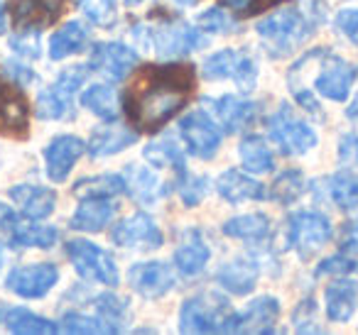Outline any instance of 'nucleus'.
<instances>
[{"instance_id": "f257e3e1", "label": "nucleus", "mask_w": 358, "mask_h": 335, "mask_svg": "<svg viewBox=\"0 0 358 335\" xmlns=\"http://www.w3.org/2000/svg\"><path fill=\"white\" fill-rule=\"evenodd\" d=\"M196 71L189 64H157L138 71L125 94L123 108L143 133L162 130L192 100Z\"/></svg>"}, {"instance_id": "f03ea898", "label": "nucleus", "mask_w": 358, "mask_h": 335, "mask_svg": "<svg viewBox=\"0 0 358 335\" xmlns=\"http://www.w3.org/2000/svg\"><path fill=\"white\" fill-rule=\"evenodd\" d=\"M130 37L135 47L155 57H162V59L187 57L206 45V37L199 27L187 25L185 20L174 15H162V13H155L150 15V20L130 27Z\"/></svg>"}, {"instance_id": "7ed1b4c3", "label": "nucleus", "mask_w": 358, "mask_h": 335, "mask_svg": "<svg viewBox=\"0 0 358 335\" xmlns=\"http://www.w3.org/2000/svg\"><path fill=\"white\" fill-rule=\"evenodd\" d=\"M317 27L319 25L302 10V6H297L270 13L255 25V32H258L268 54L280 59V57H287L294 50H299L317 32Z\"/></svg>"}, {"instance_id": "20e7f679", "label": "nucleus", "mask_w": 358, "mask_h": 335, "mask_svg": "<svg viewBox=\"0 0 358 335\" xmlns=\"http://www.w3.org/2000/svg\"><path fill=\"white\" fill-rule=\"evenodd\" d=\"M241 313L216 291H201L182 304L179 308V330L182 333H238Z\"/></svg>"}, {"instance_id": "39448f33", "label": "nucleus", "mask_w": 358, "mask_h": 335, "mask_svg": "<svg viewBox=\"0 0 358 335\" xmlns=\"http://www.w3.org/2000/svg\"><path fill=\"white\" fill-rule=\"evenodd\" d=\"M206 81H234L241 94H250L258 84V64L243 50H219L201 61Z\"/></svg>"}, {"instance_id": "423d86ee", "label": "nucleus", "mask_w": 358, "mask_h": 335, "mask_svg": "<svg viewBox=\"0 0 358 335\" xmlns=\"http://www.w3.org/2000/svg\"><path fill=\"white\" fill-rule=\"evenodd\" d=\"M317 74H314V91L334 103H343L351 96V89L358 79V69L329 50H312Z\"/></svg>"}, {"instance_id": "0eeeda50", "label": "nucleus", "mask_w": 358, "mask_h": 335, "mask_svg": "<svg viewBox=\"0 0 358 335\" xmlns=\"http://www.w3.org/2000/svg\"><path fill=\"white\" fill-rule=\"evenodd\" d=\"M268 135L285 157H299L317 147V133L289 105H280L268 118Z\"/></svg>"}, {"instance_id": "6e6552de", "label": "nucleus", "mask_w": 358, "mask_h": 335, "mask_svg": "<svg viewBox=\"0 0 358 335\" xmlns=\"http://www.w3.org/2000/svg\"><path fill=\"white\" fill-rule=\"evenodd\" d=\"M287 245L297 252L302 260L317 255L334 235L331 221L319 211H297L287 218Z\"/></svg>"}, {"instance_id": "1a4fd4ad", "label": "nucleus", "mask_w": 358, "mask_h": 335, "mask_svg": "<svg viewBox=\"0 0 358 335\" xmlns=\"http://www.w3.org/2000/svg\"><path fill=\"white\" fill-rule=\"evenodd\" d=\"M64 250L81 279L94 281V284H103V286L118 284V279H120L118 265H115V260L103 247L94 245V242H89V240H69Z\"/></svg>"}, {"instance_id": "9d476101", "label": "nucleus", "mask_w": 358, "mask_h": 335, "mask_svg": "<svg viewBox=\"0 0 358 335\" xmlns=\"http://www.w3.org/2000/svg\"><path fill=\"white\" fill-rule=\"evenodd\" d=\"M179 140L185 142L187 152H189L192 157L209 162V159H214L216 154H219V147H221L219 123H216L206 110L196 108L179 120Z\"/></svg>"}, {"instance_id": "9b49d317", "label": "nucleus", "mask_w": 358, "mask_h": 335, "mask_svg": "<svg viewBox=\"0 0 358 335\" xmlns=\"http://www.w3.org/2000/svg\"><path fill=\"white\" fill-rule=\"evenodd\" d=\"M0 135L25 140L30 135V105L20 86L0 74Z\"/></svg>"}, {"instance_id": "f8f14e48", "label": "nucleus", "mask_w": 358, "mask_h": 335, "mask_svg": "<svg viewBox=\"0 0 358 335\" xmlns=\"http://www.w3.org/2000/svg\"><path fill=\"white\" fill-rule=\"evenodd\" d=\"M59 281V267L52 262H37V265L15 267L8 274L6 286L20 299H45Z\"/></svg>"}, {"instance_id": "ddd939ff", "label": "nucleus", "mask_w": 358, "mask_h": 335, "mask_svg": "<svg viewBox=\"0 0 358 335\" xmlns=\"http://www.w3.org/2000/svg\"><path fill=\"white\" fill-rule=\"evenodd\" d=\"M106 81L120 84L138 66V52L123 42H96L91 47V64Z\"/></svg>"}, {"instance_id": "4468645a", "label": "nucleus", "mask_w": 358, "mask_h": 335, "mask_svg": "<svg viewBox=\"0 0 358 335\" xmlns=\"http://www.w3.org/2000/svg\"><path fill=\"white\" fill-rule=\"evenodd\" d=\"M110 240L120 247H130V250H157V247H162L164 235L155 223V218H150L148 213H133V216L115 223Z\"/></svg>"}, {"instance_id": "2eb2a0df", "label": "nucleus", "mask_w": 358, "mask_h": 335, "mask_svg": "<svg viewBox=\"0 0 358 335\" xmlns=\"http://www.w3.org/2000/svg\"><path fill=\"white\" fill-rule=\"evenodd\" d=\"M69 0H13L10 17L17 30H47L66 10Z\"/></svg>"}, {"instance_id": "dca6fc26", "label": "nucleus", "mask_w": 358, "mask_h": 335, "mask_svg": "<svg viewBox=\"0 0 358 335\" xmlns=\"http://www.w3.org/2000/svg\"><path fill=\"white\" fill-rule=\"evenodd\" d=\"M128 284L143 299H162L174 289V271L164 262H138L128 269Z\"/></svg>"}, {"instance_id": "f3484780", "label": "nucleus", "mask_w": 358, "mask_h": 335, "mask_svg": "<svg viewBox=\"0 0 358 335\" xmlns=\"http://www.w3.org/2000/svg\"><path fill=\"white\" fill-rule=\"evenodd\" d=\"M86 152V142L76 135H57L45 149V167L47 177L55 184H62L69 179L71 169L76 167L79 157Z\"/></svg>"}, {"instance_id": "a211bd4d", "label": "nucleus", "mask_w": 358, "mask_h": 335, "mask_svg": "<svg viewBox=\"0 0 358 335\" xmlns=\"http://www.w3.org/2000/svg\"><path fill=\"white\" fill-rule=\"evenodd\" d=\"M211 260V247L206 242L204 232L196 230V228H189V230L182 235L179 240V247L174 250V267L182 276L187 279H194L201 271L206 269Z\"/></svg>"}, {"instance_id": "6ab92c4d", "label": "nucleus", "mask_w": 358, "mask_h": 335, "mask_svg": "<svg viewBox=\"0 0 358 335\" xmlns=\"http://www.w3.org/2000/svg\"><path fill=\"white\" fill-rule=\"evenodd\" d=\"M214 113L226 133H241V130L250 128L258 120L260 105L255 100H245L241 96L229 94L214 100Z\"/></svg>"}, {"instance_id": "aec40b11", "label": "nucleus", "mask_w": 358, "mask_h": 335, "mask_svg": "<svg viewBox=\"0 0 358 335\" xmlns=\"http://www.w3.org/2000/svg\"><path fill=\"white\" fill-rule=\"evenodd\" d=\"M10 198L20 206L22 216L30 221H45L57 208V191L40 184H17L10 188Z\"/></svg>"}, {"instance_id": "412c9836", "label": "nucleus", "mask_w": 358, "mask_h": 335, "mask_svg": "<svg viewBox=\"0 0 358 335\" xmlns=\"http://www.w3.org/2000/svg\"><path fill=\"white\" fill-rule=\"evenodd\" d=\"M123 177H125V193H130V198L143 203V206H150V203L159 201V198L169 191V184L162 181L150 167L128 164Z\"/></svg>"}, {"instance_id": "4be33fe9", "label": "nucleus", "mask_w": 358, "mask_h": 335, "mask_svg": "<svg viewBox=\"0 0 358 335\" xmlns=\"http://www.w3.org/2000/svg\"><path fill=\"white\" fill-rule=\"evenodd\" d=\"M216 193L224 198L226 203H245V201H263L265 186L255 181L253 177L238 172V169H226L219 179H216Z\"/></svg>"}, {"instance_id": "5701e85b", "label": "nucleus", "mask_w": 358, "mask_h": 335, "mask_svg": "<svg viewBox=\"0 0 358 335\" xmlns=\"http://www.w3.org/2000/svg\"><path fill=\"white\" fill-rule=\"evenodd\" d=\"M324 304L327 315L334 323H346L358 308V281L353 279H336L324 289Z\"/></svg>"}, {"instance_id": "b1692460", "label": "nucleus", "mask_w": 358, "mask_h": 335, "mask_svg": "<svg viewBox=\"0 0 358 335\" xmlns=\"http://www.w3.org/2000/svg\"><path fill=\"white\" fill-rule=\"evenodd\" d=\"M260 267L255 260H245V257H238V260H231L216 271V281L221 284V289H226L234 296H245L255 289V281H258Z\"/></svg>"}, {"instance_id": "393cba45", "label": "nucleus", "mask_w": 358, "mask_h": 335, "mask_svg": "<svg viewBox=\"0 0 358 335\" xmlns=\"http://www.w3.org/2000/svg\"><path fill=\"white\" fill-rule=\"evenodd\" d=\"M118 206L113 198H81L79 208L71 216V228L81 232H101L113 221Z\"/></svg>"}, {"instance_id": "a878e982", "label": "nucleus", "mask_w": 358, "mask_h": 335, "mask_svg": "<svg viewBox=\"0 0 358 335\" xmlns=\"http://www.w3.org/2000/svg\"><path fill=\"white\" fill-rule=\"evenodd\" d=\"M280 318V301L275 296H258L241 313L238 333H273Z\"/></svg>"}, {"instance_id": "bb28decb", "label": "nucleus", "mask_w": 358, "mask_h": 335, "mask_svg": "<svg viewBox=\"0 0 358 335\" xmlns=\"http://www.w3.org/2000/svg\"><path fill=\"white\" fill-rule=\"evenodd\" d=\"M317 196L327 198L336 208H356L358 206V174L353 172H338L327 177L324 181H317Z\"/></svg>"}, {"instance_id": "cd10ccee", "label": "nucleus", "mask_w": 358, "mask_h": 335, "mask_svg": "<svg viewBox=\"0 0 358 335\" xmlns=\"http://www.w3.org/2000/svg\"><path fill=\"white\" fill-rule=\"evenodd\" d=\"M135 142H138V130L123 128V125H108V128L94 130L86 149L91 157H113V154L133 147Z\"/></svg>"}, {"instance_id": "c85d7f7f", "label": "nucleus", "mask_w": 358, "mask_h": 335, "mask_svg": "<svg viewBox=\"0 0 358 335\" xmlns=\"http://www.w3.org/2000/svg\"><path fill=\"white\" fill-rule=\"evenodd\" d=\"M0 323L10 333L20 335H52L59 330V325L52 323L45 315H37L27 308H8L3 301H0Z\"/></svg>"}, {"instance_id": "c756f323", "label": "nucleus", "mask_w": 358, "mask_h": 335, "mask_svg": "<svg viewBox=\"0 0 358 335\" xmlns=\"http://www.w3.org/2000/svg\"><path fill=\"white\" fill-rule=\"evenodd\" d=\"M221 230H224L226 237L260 245V242L268 240L270 232H273V223H270V218L265 216V213H245V216L229 218Z\"/></svg>"}, {"instance_id": "7c9ffc66", "label": "nucleus", "mask_w": 358, "mask_h": 335, "mask_svg": "<svg viewBox=\"0 0 358 335\" xmlns=\"http://www.w3.org/2000/svg\"><path fill=\"white\" fill-rule=\"evenodd\" d=\"M89 42H91V35L84 27V22H79V20L66 22L64 27H59V30L50 37V59L52 61L69 59V57L84 52L86 47H89Z\"/></svg>"}, {"instance_id": "2f4dec72", "label": "nucleus", "mask_w": 358, "mask_h": 335, "mask_svg": "<svg viewBox=\"0 0 358 335\" xmlns=\"http://www.w3.org/2000/svg\"><path fill=\"white\" fill-rule=\"evenodd\" d=\"M69 91H64L59 84H52L47 89L40 91L37 96V103H35V115L40 120H71L76 113L74 108V100H71Z\"/></svg>"}, {"instance_id": "473e14b6", "label": "nucleus", "mask_w": 358, "mask_h": 335, "mask_svg": "<svg viewBox=\"0 0 358 335\" xmlns=\"http://www.w3.org/2000/svg\"><path fill=\"white\" fill-rule=\"evenodd\" d=\"M81 105L86 110L96 115V118L106 120V123H113V120L120 118V110H123V103H120L118 91L110 84H94L81 94Z\"/></svg>"}, {"instance_id": "72a5a7b5", "label": "nucleus", "mask_w": 358, "mask_h": 335, "mask_svg": "<svg viewBox=\"0 0 358 335\" xmlns=\"http://www.w3.org/2000/svg\"><path fill=\"white\" fill-rule=\"evenodd\" d=\"M241 162H243L245 172L250 174H268L273 172L275 167V157H273V149L268 147L260 135H248V137L241 140Z\"/></svg>"}, {"instance_id": "f704fd0d", "label": "nucleus", "mask_w": 358, "mask_h": 335, "mask_svg": "<svg viewBox=\"0 0 358 335\" xmlns=\"http://www.w3.org/2000/svg\"><path fill=\"white\" fill-rule=\"evenodd\" d=\"M125 193L123 174H99V177H84L74 184V196L79 198H115Z\"/></svg>"}, {"instance_id": "c9c22d12", "label": "nucleus", "mask_w": 358, "mask_h": 335, "mask_svg": "<svg viewBox=\"0 0 358 335\" xmlns=\"http://www.w3.org/2000/svg\"><path fill=\"white\" fill-rule=\"evenodd\" d=\"M59 240V230L52 225H37V223H27V225H15V230L10 232V245L20 247V250H50L52 245H57Z\"/></svg>"}, {"instance_id": "e433bc0d", "label": "nucleus", "mask_w": 358, "mask_h": 335, "mask_svg": "<svg viewBox=\"0 0 358 335\" xmlns=\"http://www.w3.org/2000/svg\"><path fill=\"white\" fill-rule=\"evenodd\" d=\"M145 159L155 169H174L177 174H185V154H182V147L172 137L150 142L145 147Z\"/></svg>"}, {"instance_id": "4c0bfd02", "label": "nucleus", "mask_w": 358, "mask_h": 335, "mask_svg": "<svg viewBox=\"0 0 358 335\" xmlns=\"http://www.w3.org/2000/svg\"><path fill=\"white\" fill-rule=\"evenodd\" d=\"M307 191V179L299 169H287V172L278 174V179L270 186L268 196L273 198L275 203H282V206H289V203L297 201L302 193Z\"/></svg>"}, {"instance_id": "58836bf2", "label": "nucleus", "mask_w": 358, "mask_h": 335, "mask_svg": "<svg viewBox=\"0 0 358 335\" xmlns=\"http://www.w3.org/2000/svg\"><path fill=\"white\" fill-rule=\"evenodd\" d=\"M79 10L91 25L101 27V30H110L118 20V3L115 0H76Z\"/></svg>"}, {"instance_id": "ea45409f", "label": "nucleus", "mask_w": 358, "mask_h": 335, "mask_svg": "<svg viewBox=\"0 0 358 335\" xmlns=\"http://www.w3.org/2000/svg\"><path fill=\"white\" fill-rule=\"evenodd\" d=\"M59 330H64V333H118V330L113 328V325L106 323L101 315H86V313H76V311H71V313H64L59 318Z\"/></svg>"}, {"instance_id": "a19ab883", "label": "nucleus", "mask_w": 358, "mask_h": 335, "mask_svg": "<svg viewBox=\"0 0 358 335\" xmlns=\"http://www.w3.org/2000/svg\"><path fill=\"white\" fill-rule=\"evenodd\" d=\"M196 27L209 35H229L236 30V15L226 6H214L196 17Z\"/></svg>"}, {"instance_id": "79ce46f5", "label": "nucleus", "mask_w": 358, "mask_h": 335, "mask_svg": "<svg viewBox=\"0 0 358 335\" xmlns=\"http://www.w3.org/2000/svg\"><path fill=\"white\" fill-rule=\"evenodd\" d=\"M177 193H179V201L185 203L187 208H194L199 206L201 201L206 198L209 193V179L201 177V174H179L177 179Z\"/></svg>"}, {"instance_id": "37998d69", "label": "nucleus", "mask_w": 358, "mask_h": 335, "mask_svg": "<svg viewBox=\"0 0 358 335\" xmlns=\"http://www.w3.org/2000/svg\"><path fill=\"white\" fill-rule=\"evenodd\" d=\"M94 306L96 313L115 330H120V323H125V318H128V301L118 294H99L94 299Z\"/></svg>"}, {"instance_id": "c03bdc74", "label": "nucleus", "mask_w": 358, "mask_h": 335, "mask_svg": "<svg viewBox=\"0 0 358 335\" xmlns=\"http://www.w3.org/2000/svg\"><path fill=\"white\" fill-rule=\"evenodd\" d=\"M317 301L314 299H304L297 304V308L292 311V325L297 333H319V325H317Z\"/></svg>"}, {"instance_id": "a18cd8bd", "label": "nucleus", "mask_w": 358, "mask_h": 335, "mask_svg": "<svg viewBox=\"0 0 358 335\" xmlns=\"http://www.w3.org/2000/svg\"><path fill=\"white\" fill-rule=\"evenodd\" d=\"M10 50L22 59H40V32L17 30V35L10 37Z\"/></svg>"}, {"instance_id": "49530a36", "label": "nucleus", "mask_w": 358, "mask_h": 335, "mask_svg": "<svg viewBox=\"0 0 358 335\" xmlns=\"http://www.w3.org/2000/svg\"><path fill=\"white\" fill-rule=\"evenodd\" d=\"M356 269H358V260L341 250L338 255L327 257V260L317 267V276H329V274L343 276V274H348V271H356Z\"/></svg>"}, {"instance_id": "de8ad7c7", "label": "nucleus", "mask_w": 358, "mask_h": 335, "mask_svg": "<svg viewBox=\"0 0 358 335\" xmlns=\"http://www.w3.org/2000/svg\"><path fill=\"white\" fill-rule=\"evenodd\" d=\"M280 3H285V0H221V6L229 8L234 15H258V13L263 10H270V8L280 6Z\"/></svg>"}, {"instance_id": "09e8293b", "label": "nucleus", "mask_w": 358, "mask_h": 335, "mask_svg": "<svg viewBox=\"0 0 358 335\" xmlns=\"http://www.w3.org/2000/svg\"><path fill=\"white\" fill-rule=\"evenodd\" d=\"M86 79H89V66H86V64L66 66V69L57 76V84H59L64 91H69V94H76V91L86 84Z\"/></svg>"}, {"instance_id": "8fccbe9b", "label": "nucleus", "mask_w": 358, "mask_h": 335, "mask_svg": "<svg viewBox=\"0 0 358 335\" xmlns=\"http://www.w3.org/2000/svg\"><path fill=\"white\" fill-rule=\"evenodd\" d=\"M334 27L346 37L348 42L358 47V8H346L336 15L334 20Z\"/></svg>"}, {"instance_id": "3c124183", "label": "nucleus", "mask_w": 358, "mask_h": 335, "mask_svg": "<svg viewBox=\"0 0 358 335\" xmlns=\"http://www.w3.org/2000/svg\"><path fill=\"white\" fill-rule=\"evenodd\" d=\"M3 76L10 79L13 84H17L20 89H25V86H30L32 81H35V71H32L30 66L20 64V61H15V59L3 61Z\"/></svg>"}, {"instance_id": "603ef678", "label": "nucleus", "mask_w": 358, "mask_h": 335, "mask_svg": "<svg viewBox=\"0 0 358 335\" xmlns=\"http://www.w3.org/2000/svg\"><path fill=\"white\" fill-rule=\"evenodd\" d=\"M338 162L343 167H358V135L348 133L338 140Z\"/></svg>"}, {"instance_id": "864d4df0", "label": "nucleus", "mask_w": 358, "mask_h": 335, "mask_svg": "<svg viewBox=\"0 0 358 335\" xmlns=\"http://www.w3.org/2000/svg\"><path fill=\"white\" fill-rule=\"evenodd\" d=\"M13 221H15V213H13V208L0 201V230H3L6 225H10Z\"/></svg>"}, {"instance_id": "5fc2aeb1", "label": "nucleus", "mask_w": 358, "mask_h": 335, "mask_svg": "<svg viewBox=\"0 0 358 335\" xmlns=\"http://www.w3.org/2000/svg\"><path fill=\"white\" fill-rule=\"evenodd\" d=\"M8 30V10H6V3L0 0V35H6Z\"/></svg>"}, {"instance_id": "6e6d98bb", "label": "nucleus", "mask_w": 358, "mask_h": 335, "mask_svg": "<svg viewBox=\"0 0 358 335\" xmlns=\"http://www.w3.org/2000/svg\"><path fill=\"white\" fill-rule=\"evenodd\" d=\"M346 115H348V120H353V123H358V96H356V100H353V103L348 105Z\"/></svg>"}, {"instance_id": "4d7b16f0", "label": "nucleus", "mask_w": 358, "mask_h": 335, "mask_svg": "<svg viewBox=\"0 0 358 335\" xmlns=\"http://www.w3.org/2000/svg\"><path fill=\"white\" fill-rule=\"evenodd\" d=\"M174 6H182V8H192V6H196L199 0H172Z\"/></svg>"}, {"instance_id": "13d9d810", "label": "nucleus", "mask_w": 358, "mask_h": 335, "mask_svg": "<svg viewBox=\"0 0 358 335\" xmlns=\"http://www.w3.org/2000/svg\"><path fill=\"white\" fill-rule=\"evenodd\" d=\"M123 3H125L128 8H135V6H143L145 0H123Z\"/></svg>"}, {"instance_id": "bf43d9fd", "label": "nucleus", "mask_w": 358, "mask_h": 335, "mask_svg": "<svg viewBox=\"0 0 358 335\" xmlns=\"http://www.w3.org/2000/svg\"><path fill=\"white\" fill-rule=\"evenodd\" d=\"M348 230H351V232H353V235H356V237H358V221H356V223H353V225H351V228H348Z\"/></svg>"}, {"instance_id": "052dcab7", "label": "nucleus", "mask_w": 358, "mask_h": 335, "mask_svg": "<svg viewBox=\"0 0 358 335\" xmlns=\"http://www.w3.org/2000/svg\"><path fill=\"white\" fill-rule=\"evenodd\" d=\"M0 269H3V247H0Z\"/></svg>"}]
</instances>
